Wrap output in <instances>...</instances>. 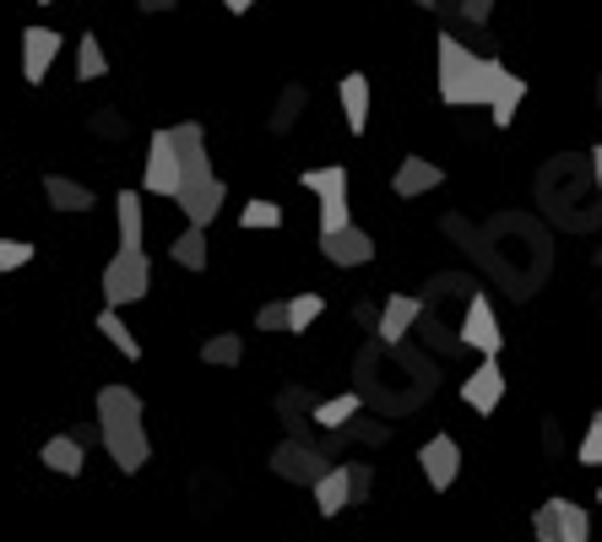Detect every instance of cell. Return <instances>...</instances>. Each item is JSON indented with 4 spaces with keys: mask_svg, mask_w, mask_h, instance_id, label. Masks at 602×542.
<instances>
[{
    "mask_svg": "<svg viewBox=\"0 0 602 542\" xmlns=\"http://www.w3.org/2000/svg\"><path fill=\"white\" fill-rule=\"evenodd\" d=\"M521 98H527V82L505 71V82H499V93H494V104H488V115H494V126H499V131H505V126H516Z\"/></svg>",
    "mask_w": 602,
    "mask_h": 542,
    "instance_id": "obj_20",
    "label": "cell"
},
{
    "mask_svg": "<svg viewBox=\"0 0 602 542\" xmlns=\"http://www.w3.org/2000/svg\"><path fill=\"white\" fill-rule=\"evenodd\" d=\"M347 478H353V505H358V499H369V488H375V472L353 461V467H347Z\"/></svg>",
    "mask_w": 602,
    "mask_h": 542,
    "instance_id": "obj_35",
    "label": "cell"
},
{
    "mask_svg": "<svg viewBox=\"0 0 602 542\" xmlns=\"http://www.w3.org/2000/svg\"><path fill=\"white\" fill-rule=\"evenodd\" d=\"M304 190H315L320 201H347V168L342 163H326V168H309L299 179Z\"/></svg>",
    "mask_w": 602,
    "mask_h": 542,
    "instance_id": "obj_19",
    "label": "cell"
},
{
    "mask_svg": "<svg viewBox=\"0 0 602 542\" xmlns=\"http://www.w3.org/2000/svg\"><path fill=\"white\" fill-rule=\"evenodd\" d=\"M353 320H358V326H380V315H375V304H358V309H353Z\"/></svg>",
    "mask_w": 602,
    "mask_h": 542,
    "instance_id": "obj_37",
    "label": "cell"
},
{
    "mask_svg": "<svg viewBox=\"0 0 602 542\" xmlns=\"http://www.w3.org/2000/svg\"><path fill=\"white\" fill-rule=\"evenodd\" d=\"M342 115H347V131L364 136V126H369V76H342Z\"/></svg>",
    "mask_w": 602,
    "mask_h": 542,
    "instance_id": "obj_16",
    "label": "cell"
},
{
    "mask_svg": "<svg viewBox=\"0 0 602 542\" xmlns=\"http://www.w3.org/2000/svg\"><path fill=\"white\" fill-rule=\"evenodd\" d=\"M168 256H174L185 271H201L206 267V228H185V234L168 245Z\"/></svg>",
    "mask_w": 602,
    "mask_h": 542,
    "instance_id": "obj_23",
    "label": "cell"
},
{
    "mask_svg": "<svg viewBox=\"0 0 602 542\" xmlns=\"http://www.w3.org/2000/svg\"><path fill=\"white\" fill-rule=\"evenodd\" d=\"M44 196H49L55 212H87V207H93V190L76 185V179H66V174H49V179H44Z\"/></svg>",
    "mask_w": 602,
    "mask_h": 542,
    "instance_id": "obj_17",
    "label": "cell"
},
{
    "mask_svg": "<svg viewBox=\"0 0 602 542\" xmlns=\"http://www.w3.org/2000/svg\"><path fill=\"white\" fill-rule=\"evenodd\" d=\"M256 326H261V331H288V304H261Z\"/></svg>",
    "mask_w": 602,
    "mask_h": 542,
    "instance_id": "obj_34",
    "label": "cell"
},
{
    "mask_svg": "<svg viewBox=\"0 0 602 542\" xmlns=\"http://www.w3.org/2000/svg\"><path fill=\"white\" fill-rule=\"evenodd\" d=\"M239 223H245V228H278V223H283V207H278V201H250V207L239 212Z\"/></svg>",
    "mask_w": 602,
    "mask_h": 542,
    "instance_id": "obj_29",
    "label": "cell"
},
{
    "mask_svg": "<svg viewBox=\"0 0 602 542\" xmlns=\"http://www.w3.org/2000/svg\"><path fill=\"white\" fill-rule=\"evenodd\" d=\"M109 71V55H104V44L93 38V33H82V44H76V76L82 82H98Z\"/></svg>",
    "mask_w": 602,
    "mask_h": 542,
    "instance_id": "obj_24",
    "label": "cell"
},
{
    "mask_svg": "<svg viewBox=\"0 0 602 542\" xmlns=\"http://www.w3.org/2000/svg\"><path fill=\"white\" fill-rule=\"evenodd\" d=\"M98 439H104V450L115 456L120 472H142L147 467L152 439L142 428V417H109V423H98Z\"/></svg>",
    "mask_w": 602,
    "mask_h": 542,
    "instance_id": "obj_4",
    "label": "cell"
},
{
    "mask_svg": "<svg viewBox=\"0 0 602 542\" xmlns=\"http://www.w3.org/2000/svg\"><path fill=\"white\" fill-rule=\"evenodd\" d=\"M581 467H602V417H592V428L581 439Z\"/></svg>",
    "mask_w": 602,
    "mask_h": 542,
    "instance_id": "obj_33",
    "label": "cell"
},
{
    "mask_svg": "<svg viewBox=\"0 0 602 542\" xmlns=\"http://www.w3.org/2000/svg\"><path fill=\"white\" fill-rule=\"evenodd\" d=\"M598 261H602V250H598Z\"/></svg>",
    "mask_w": 602,
    "mask_h": 542,
    "instance_id": "obj_43",
    "label": "cell"
},
{
    "mask_svg": "<svg viewBox=\"0 0 602 542\" xmlns=\"http://www.w3.org/2000/svg\"><path fill=\"white\" fill-rule=\"evenodd\" d=\"M353 505V478H347V467H331L320 483H315V510L320 516H342Z\"/></svg>",
    "mask_w": 602,
    "mask_h": 542,
    "instance_id": "obj_14",
    "label": "cell"
},
{
    "mask_svg": "<svg viewBox=\"0 0 602 542\" xmlns=\"http://www.w3.org/2000/svg\"><path fill=\"white\" fill-rule=\"evenodd\" d=\"M33 261V245H22V239H0V271H22Z\"/></svg>",
    "mask_w": 602,
    "mask_h": 542,
    "instance_id": "obj_31",
    "label": "cell"
},
{
    "mask_svg": "<svg viewBox=\"0 0 602 542\" xmlns=\"http://www.w3.org/2000/svg\"><path fill=\"white\" fill-rule=\"evenodd\" d=\"M592 174H598V190H602V146H592Z\"/></svg>",
    "mask_w": 602,
    "mask_h": 542,
    "instance_id": "obj_39",
    "label": "cell"
},
{
    "mask_svg": "<svg viewBox=\"0 0 602 542\" xmlns=\"http://www.w3.org/2000/svg\"><path fill=\"white\" fill-rule=\"evenodd\" d=\"M174 146H179V190H174V207L190 217V228H212L217 207H223V179L212 174V157H206V131L196 120L185 126H168Z\"/></svg>",
    "mask_w": 602,
    "mask_h": 542,
    "instance_id": "obj_1",
    "label": "cell"
},
{
    "mask_svg": "<svg viewBox=\"0 0 602 542\" xmlns=\"http://www.w3.org/2000/svg\"><path fill=\"white\" fill-rule=\"evenodd\" d=\"M499 82H505V66L499 60L467 55L451 33L440 38V98L446 104H494Z\"/></svg>",
    "mask_w": 602,
    "mask_h": 542,
    "instance_id": "obj_2",
    "label": "cell"
},
{
    "mask_svg": "<svg viewBox=\"0 0 602 542\" xmlns=\"http://www.w3.org/2000/svg\"><path fill=\"white\" fill-rule=\"evenodd\" d=\"M320 250L331 267H369L375 261V239L364 228H342V234H320Z\"/></svg>",
    "mask_w": 602,
    "mask_h": 542,
    "instance_id": "obj_10",
    "label": "cell"
},
{
    "mask_svg": "<svg viewBox=\"0 0 602 542\" xmlns=\"http://www.w3.org/2000/svg\"><path fill=\"white\" fill-rule=\"evenodd\" d=\"M413 320H418V298H408V293H397V298H386V309H380V337L386 342H402L408 331H413Z\"/></svg>",
    "mask_w": 602,
    "mask_h": 542,
    "instance_id": "obj_15",
    "label": "cell"
},
{
    "mask_svg": "<svg viewBox=\"0 0 602 542\" xmlns=\"http://www.w3.org/2000/svg\"><path fill=\"white\" fill-rule=\"evenodd\" d=\"M461 402L472 406V412H483V417L505 402V375H499V364H494V358H483V364L472 369V380L461 386Z\"/></svg>",
    "mask_w": 602,
    "mask_h": 542,
    "instance_id": "obj_11",
    "label": "cell"
},
{
    "mask_svg": "<svg viewBox=\"0 0 602 542\" xmlns=\"http://www.w3.org/2000/svg\"><path fill=\"white\" fill-rule=\"evenodd\" d=\"M347 223V201H320V234H342Z\"/></svg>",
    "mask_w": 602,
    "mask_h": 542,
    "instance_id": "obj_32",
    "label": "cell"
},
{
    "mask_svg": "<svg viewBox=\"0 0 602 542\" xmlns=\"http://www.w3.org/2000/svg\"><path fill=\"white\" fill-rule=\"evenodd\" d=\"M115 223H120V250H142V196L137 190L115 196Z\"/></svg>",
    "mask_w": 602,
    "mask_h": 542,
    "instance_id": "obj_18",
    "label": "cell"
},
{
    "mask_svg": "<svg viewBox=\"0 0 602 542\" xmlns=\"http://www.w3.org/2000/svg\"><path fill=\"white\" fill-rule=\"evenodd\" d=\"M418 467H424L429 488H451L456 472H461V445H456L451 434H435V439L418 450Z\"/></svg>",
    "mask_w": 602,
    "mask_h": 542,
    "instance_id": "obj_8",
    "label": "cell"
},
{
    "mask_svg": "<svg viewBox=\"0 0 602 542\" xmlns=\"http://www.w3.org/2000/svg\"><path fill=\"white\" fill-rule=\"evenodd\" d=\"M272 472L288 478V483H309V488H315V483L331 472V456H326V450H309L299 439H288V445L272 450Z\"/></svg>",
    "mask_w": 602,
    "mask_h": 542,
    "instance_id": "obj_5",
    "label": "cell"
},
{
    "mask_svg": "<svg viewBox=\"0 0 602 542\" xmlns=\"http://www.w3.org/2000/svg\"><path fill=\"white\" fill-rule=\"evenodd\" d=\"M559 542H592V521H587V510H581L576 499L565 505V538Z\"/></svg>",
    "mask_w": 602,
    "mask_h": 542,
    "instance_id": "obj_30",
    "label": "cell"
},
{
    "mask_svg": "<svg viewBox=\"0 0 602 542\" xmlns=\"http://www.w3.org/2000/svg\"><path fill=\"white\" fill-rule=\"evenodd\" d=\"M598 499H602V488H598Z\"/></svg>",
    "mask_w": 602,
    "mask_h": 542,
    "instance_id": "obj_44",
    "label": "cell"
},
{
    "mask_svg": "<svg viewBox=\"0 0 602 542\" xmlns=\"http://www.w3.org/2000/svg\"><path fill=\"white\" fill-rule=\"evenodd\" d=\"M147 282H152V261L142 250H120L109 267H104V298L109 309H126L137 298H147Z\"/></svg>",
    "mask_w": 602,
    "mask_h": 542,
    "instance_id": "obj_3",
    "label": "cell"
},
{
    "mask_svg": "<svg viewBox=\"0 0 602 542\" xmlns=\"http://www.w3.org/2000/svg\"><path fill=\"white\" fill-rule=\"evenodd\" d=\"M147 190L152 196H174V190H179V146H174V131H152Z\"/></svg>",
    "mask_w": 602,
    "mask_h": 542,
    "instance_id": "obj_7",
    "label": "cell"
},
{
    "mask_svg": "<svg viewBox=\"0 0 602 542\" xmlns=\"http://www.w3.org/2000/svg\"><path fill=\"white\" fill-rule=\"evenodd\" d=\"M440 179H446V168H440V163H429V157H402V168H397L391 190H397V196H424V190H435Z\"/></svg>",
    "mask_w": 602,
    "mask_h": 542,
    "instance_id": "obj_12",
    "label": "cell"
},
{
    "mask_svg": "<svg viewBox=\"0 0 602 542\" xmlns=\"http://www.w3.org/2000/svg\"><path fill=\"white\" fill-rule=\"evenodd\" d=\"M142 11H174V0H137Z\"/></svg>",
    "mask_w": 602,
    "mask_h": 542,
    "instance_id": "obj_38",
    "label": "cell"
},
{
    "mask_svg": "<svg viewBox=\"0 0 602 542\" xmlns=\"http://www.w3.org/2000/svg\"><path fill=\"white\" fill-rule=\"evenodd\" d=\"M461 342H467V347H477L483 358H494V353L505 347V337H499V320H494V304H488L483 293H472V304H467V320H461Z\"/></svg>",
    "mask_w": 602,
    "mask_h": 542,
    "instance_id": "obj_6",
    "label": "cell"
},
{
    "mask_svg": "<svg viewBox=\"0 0 602 542\" xmlns=\"http://www.w3.org/2000/svg\"><path fill=\"white\" fill-rule=\"evenodd\" d=\"M55 55H60V33H55V27H27V33H22V76H27L33 87L49 76Z\"/></svg>",
    "mask_w": 602,
    "mask_h": 542,
    "instance_id": "obj_9",
    "label": "cell"
},
{
    "mask_svg": "<svg viewBox=\"0 0 602 542\" xmlns=\"http://www.w3.org/2000/svg\"><path fill=\"white\" fill-rule=\"evenodd\" d=\"M358 406H364V402H358L353 391H342V397H331V402L315 406V423H320V428H331V434H342V428L358 417Z\"/></svg>",
    "mask_w": 602,
    "mask_h": 542,
    "instance_id": "obj_22",
    "label": "cell"
},
{
    "mask_svg": "<svg viewBox=\"0 0 602 542\" xmlns=\"http://www.w3.org/2000/svg\"><path fill=\"white\" fill-rule=\"evenodd\" d=\"M598 417H602V412H598Z\"/></svg>",
    "mask_w": 602,
    "mask_h": 542,
    "instance_id": "obj_45",
    "label": "cell"
},
{
    "mask_svg": "<svg viewBox=\"0 0 602 542\" xmlns=\"http://www.w3.org/2000/svg\"><path fill=\"white\" fill-rule=\"evenodd\" d=\"M320 309H326V298H320V293H299V298H288V331L315 326V320H320Z\"/></svg>",
    "mask_w": 602,
    "mask_h": 542,
    "instance_id": "obj_28",
    "label": "cell"
},
{
    "mask_svg": "<svg viewBox=\"0 0 602 542\" xmlns=\"http://www.w3.org/2000/svg\"><path fill=\"white\" fill-rule=\"evenodd\" d=\"M223 5H228V11H250L256 0H223Z\"/></svg>",
    "mask_w": 602,
    "mask_h": 542,
    "instance_id": "obj_40",
    "label": "cell"
},
{
    "mask_svg": "<svg viewBox=\"0 0 602 542\" xmlns=\"http://www.w3.org/2000/svg\"><path fill=\"white\" fill-rule=\"evenodd\" d=\"M201 358H206V364H223V369H234V364L245 358V342H239L234 331H223V337H212V342L201 347Z\"/></svg>",
    "mask_w": 602,
    "mask_h": 542,
    "instance_id": "obj_27",
    "label": "cell"
},
{
    "mask_svg": "<svg viewBox=\"0 0 602 542\" xmlns=\"http://www.w3.org/2000/svg\"><path fill=\"white\" fill-rule=\"evenodd\" d=\"M98 331H104V337H109V342H115L126 358H142V342L131 337V326L120 320V309H104V315H98Z\"/></svg>",
    "mask_w": 602,
    "mask_h": 542,
    "instance_id": "obj_25",
    "label": "cell"
},
{
    "mask_svg": "<svg viewBox=\"0 0 602 542\" xmlns=\"http://www.w3.org/2000/svg\"><path fill=\"white\" fill-rule=\"evenodd\" d=\"M44 467L60 472V478H82V467H87V445H82L76 434H55V439L44 445Z\"/></svg>",
    "mask_w": 602,
    "mask_h": 542,
    "instance_id": "obj_13",
    "label": "cell"
},
{
    "mask_svg": "<svg viewBox=\"0 0 602 542\" xmlns=\"http://www.w3.org/2000/svg\"><path fill=\"white\" fill-rule=\"evenodd\" d=\"M109 417H142V397L131 386H104L98 391V423H109Z\"/></svg>",
    "mask_w": 602,
    "mask_h": 542,
    "instance_id": "obj_21",
    "label": "cell"
},
{
    "mask_svg": "<svg viewBox=\"0 0 602 542\" xmlns=\"http://www.w3.org/2000/svg\"><path fill=\"white\" fill-rule=\"evenodd\" d=\"M565 505H570V499H548V505L532 516V532H538V542H559V538H565Z\"/></svg>",
    "mask_w": 602,
    "mask_h": 542,
    "instance_id": "obj_26",
    "label": "cell"
},
{
    "mask_svg": "<svg viewBox=\"0 0 602 542\" xmlns=\"http://www.w3.org/2000/svg\"><path fill=\"white\" fill-rule=\"evenodd\" d=\"M413 5H440V0H413Z\"/></svg>",
    "mask_w": 602,
    "mask_h": 542,
    "instance_id": "obj_41",
    "label": "cell"
},
{
    "mask_svg": "<svg viewBox=\"0 0 602 542\" xmlns=\"http://www.w3.org/2000/svg\"><path fill=\"white\" fill-rule=\"evenodd\" d=\"M461 11H467L472 22H488V11H494V0H461Z\"/></svg>",
    "mask_w": 602,
    "mask_h": 542,
    "instance_id": "obj_36",
    "label": "cell"
},
{
    "mask_svg": "<svg viewBox=\"0 0 602 542\" xmlns=\"http://www.w3.org/2000/svg\"><path fill=\"white\" fill-rule=\"evenodd\" d=\"M38 5H49V0H38Z\"/></svg>",
    "mask_w": 602,
    "mask_h": 542,
    "instance_id": "obj_42",
    "label": "cell"
}]
</instances>
